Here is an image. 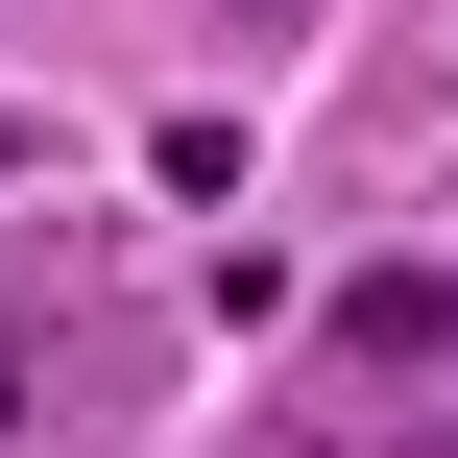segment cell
Masks as SVG:
<instances>
[{
    "instance_id": "1",
    "label": "cell",
    "mask_w": 458,
    "mask_h": 458,
    "mask_svg": "<svg viewBox=\"0 0 458 458\" xmlns=\"http://www.w3.org/2000/svg\"><path fill=\"white\" fill-rule=\"evenodd\" d=\"M0 411H24V338H0Z\"/></svg>"
},
{
    "instance_id": "2",
    "label": "cell",
    "mask_w": 458,
    "mask_h": 458,
    "mask_svg": "<svg viewBox=\"0 0 458 458\" xmlns=\"http://www.w3.org/2000/svg\"><path fill=\"white\" fill-rule=\"evenodd\" d=\"M435 458H458V435H435Z\"/></svg>"
}]
</instances>
